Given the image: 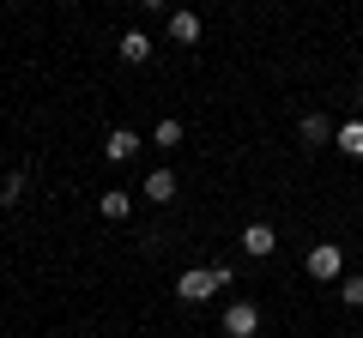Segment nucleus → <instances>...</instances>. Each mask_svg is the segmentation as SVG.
Wrapping results in <instances>:
<instances>
[{
	"label": "nucleus",
	"instance_id": "1",
	"mask_svg": "<svg viewBox=\"0 0 363 338\" xmlns=\"http://www.w3.org/2000/svg\"><path fill=\"white\" fill-rule=\"evenodd\" d=\"M303 266H309V278L333 284V278L345 272V247H339V242H315V247H309V260H303Z\"/></svg>",
	"mask_w": 363,
	"mask_h": 338
},
{
	"label": "nucleus",
	"instance_id": "2",
	"mask_svg": "<svg viewBox=\"0 0 363 338\" xmlns=\"http://www.w3.org/2000/svg\"><path fill=\"white\" fill-rule=\"evenodd\" d=\"M212 290H224L218 266H206V272H200V266H194V272H182V278H176V296H182V302H206Z\"/></svg>",
	"mask_w": 363,
	"mask_h": 338
},
{
	"label": "nucleus",
	"instance_id": "3",
	"mask_svg": "<svg viewBox=\"0 0 363 338\" xmlns=\"http://www.w3.org/2000/svg\"><path fill=\"white\" fill-rule=\"evenodd\" d=\"M260 332V308L255 302H230L224 308V338H255Z\"/></svg>",
	"mask_w": 363,
	"mask_h": 338
},
{
	"label": "nucleus",
	"instance_id": "4",
	"mask_svg": "<svg viewBox=\"0 0 363 338\" xmlns=\"http://www.w3.org/2000/svg\"><path fill=\"white\" fill-rule=\"evenodd\" d=\"M242 254H255V260H267V254H279V230L255 218V223L242 230Z\"/></svg>",
	"mask_w": 363,
	"mask_h": 338
},
{
	"label": "nucleus",
	"instance_id": "5",
	"mask_svg": "<svg viewBox=\"0 0 363 338\" xmlns=\"http://www.w3.org/2000/svg\"><path fill=\"white\" fill-rule=\"evenodd\" d=\"M104 157H109V163H128V157H140V133H133V127H109Z\"/></svg>",
	"mask_w": 363,
	"mask_h": 338
},
{
	"label": "nucleus",
	"instance_id": "6",
	"mask_svg": "<svg viewBox=\"0 0 363 338\" xmlns=\"http://www.w3.org/2000/svg\"><path fill=\"white\" fill-rule=\"evenodd\" d=\"M140 194L152 199V206H169V199H176V169H152L140 182Z\"/></svg>",
	"mask_w": 363,
	"mask_h": 338
},
{
	"label": "nucleus",
	"instance_id": "7",
	"mask_svg": "<svg viewBox=\"0 0 363 338\" xmlns=\"http://www.w3.org/2000/svg\"><path fill=\"white\" fill-rule=\"evenodd\" d=\"M152 49H157V42L152 37H145V30H121V61H128V66H140V61H152Z\"/></svg>",
	"mask_w": 363,
	"mask_h": 338
},
{
	"label": "nucleus",
	"instance_id": "8",
	"mask_svg": "<svg viewBox=\"0 0 363 338\" xmlns=\"http://www.w3.org/2000/svg\"><path fill=\"white\" fill-rule=\"evenodd\" d=\"M333 145H339V151H345V157H351V163H363V115H351V121H345V127H339V133H333Z\"/></svg>",
	"mask_w": 363,
	"mask_h": 338
},
{
	"label": "nucleus",
	"instance_id": "9",
	"mask_svg": "<svg viewBox=\"0 0 363 338\" xmlns=\"http://www.w3.org/2000/svg\"><path fill=\"white\" fill-rule=\"evenodd\" d=\"M169 42L194 49V42H200V13H169Z\"/></svg>",
	"mask_w": 363,
	"mask_h": 338
},
{
	"label": "nucleus",
	"instance_id": "10",
	"mask_svg": "<svg viewBox=\"0 0 363 338\" xmlns=\"http://www.w3.org/2000/svg\"><path fill=\"white\" fill-rule=\"evenodd\" d=\"M297 133H303V145H327L339 127H333L327 115H303V121H297Z\"/></svg>",
	"mask_w": 363,
	"mask_h": 338
},
{
	"label": "nucleus",
	"instance_id": "11",
	"mask_svg": "<svg viewBox=\"0 0 363 338\" xmlns=\"http://www.w3.org/2000/svg\"><path fill=\"white\" fill-rule=\"evenodd\" d=\"M97 211H104V218H109V223H121V218H128V211H133V199H128V194H121V187H109V194H104V199H97Z\"/></svg>",
	"mask_w": 363,
	"mask_h": 338
},
{
	"label": "nucleus",
	"instance_id": "12",
	"mask_svg": "<svg viewBox=\"0 0 363 338\" xmlns=\"http://www.w3.org/2000/svg\"><path fill=\"white\" fill-rule=\"evenodd\" d=\"M18 199H25V175H18V169H13V175L0 182V206H18Z\"/></svg>",
	"mask_w": 363,
	"mask_h": 338
},
{
	"label": "nucleus",
	"instance_id": "13",
	"mask_svg": "<svg viewBox=\"0 0 363 338\" xmlns=\"http://www.w3.org/2000/svg\"><path fill=\"white\" fill-rule=\"evenodd\" d=\"M339 302H345V308H363V278H345V284H339Z\"/></svg>",
	"mask_w": 363,
	"mask_h": 338
},
{
	"label": "nucleus",
	"instance_id": "14",
	"mask_svg": "<svg viewBox=\"0 0 363 338\" xmlns=\"http://www.w3.org/2000/svg\"><path fill=\"white\" fill-rule=\"evenodd\" d=\"M157 145H182V121H157Z\"/></svg>",
	"mask_w": 363,
	"mask_h": 338
},
{
	"label": "nucleus",
	"instance_id": "15",
	"mask_svg": "<svg viewBox=\"0 0 363 338\" xmlns=\"http://www.w3.org/2000/svg\"><path fill=\"white\" fill-rule=\"evenodd\" d=\"M140 6H145V13H157V6H169V0H140Z\"/></svg>",
	"mask_w": 363,
	"mask_h": 338
},
{
	"label": "nucleus",
	"instance_id": "16",
	"mask_svg": "<svg viewBox=\"0 0 363 338\" xmlns=\"http://www.w3.org/2000/svg\"><path fill=\"white\" fill-rule=\"evenodd\" d=\"M357 115H363V91H357Z\"/></svg>",
	"mask_w": 363,
	"mask_h": 338
}]
</instances>
